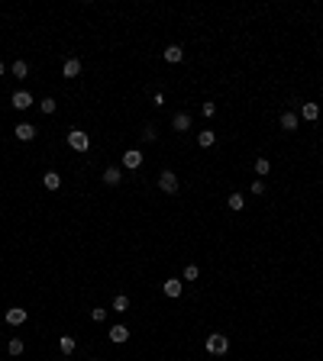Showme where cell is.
Wrapping results in <instances>:
<instances>
[{
	"instance_id": "obj_22",
	"label": "cell",
	"mask_w": 323,
	"mask_h": 361,
	"mask_svg": "<svg viewBox=\"0 0 323 361\" xmlns=\"http://www.w3.org/2000/svg\"><path fill=\"white\" fill-rule=\"evenodd\" d=\"M200 277V268L197 265H185V271H181V281H197Z\"/></svg>"
},
{
	"instance_id": "obj_11",
	"label": "cell",
	"mask_w": 323,
	"mask_h": 361,
	"mask_svg": "<svg viewBox=\"0 0 323 361\" xmlns=\"http://www.w3.org/2000/svg\"><path fill=\"white\" fill-rule=\"evenodd\" d=\"M23 323H26V310L23 307L7 310V326H23Z\"/></svg>"
},
{
	"instance_id": "obj_10",
	"label": "cell",
	"mask_w": 323,
	"mask_h": 361,
	"mask_svg": "<svg viewBox=\"0 0 323 361\" xmlns=\"http://www.w3.org/2000/svg\"><path fill=\"white\" fill-rule=\"evenodd\" d=\"M13 107L16 110H29L32 107V94L29 91H16L13 94Z\"/></svg>"
},
{
	"instance_id": "obj_26",
	"label": "cell",
	"mask_w": 323,
	"mask_h": 361,
	"mask_svg": "<svg viewBox=\"0 0 323 361\" xmlns=\"http://www.w3.org/2000/svg\"><path fill=\"white\" fill-rule=\"evenodd\" d=\"M91 319H94V323H104V319H107V310H104V307H94L91 310Z\"/></svg>"
},
{
	"instance_id": "obj_24",
	"label": "cell",
	"mask_w": 323,
	"mask_h": 361,
	"mask_svg": "<svg viewBox=\"0 0 323 361\" xmlns=\"http://www.w3.org/2000/svg\"><path fill=\"white\" fill-rule=\"evenodd\" d=\"M55 107H58V103H55V100H52V97H46V100H39V110H42V113H46V116H52V113H55Z\"/></svg>"
},
{
	"instance_id": "obj_9",
	"label": "cell",
	"mask_w": 323,
	"mask_h": 361,
	"mask_svg": "<svg viewBox=\"0 0 323 361\" xmlns=\"http://www.w3.org/2000/svg\"><path fill=\"white\" fill-rule=\"evenodd\" d=\"M162 58H165L168 65H178L181 58H185V48H181V46H168L165 52H162Z\"/></svg>"
},
{
	"instance_id": "obj_5",
	"label": "cell",
	"mask_w": 323,
	"mask_h": 361,
	"mask_svg": "<svg viewBox=\"0 0 323 361\" xmlns=\"http://www.w3.org/2000/svg\"><path fill=\"white\" fill-rule=\"evenodd\" d=\"M139 165H142V152H139V148H126V152H123V168L136 171Z\"/></svg>"
},
{
	"instance_id": "obj_12",
	"label": "cell",
	"mask_w": 323,
	"mask_h": 361,
	"mask_svg": "<svg viewBox=\"0 0 323 361\" xmlns=\"http://www.w3.org/2000/svg\"><path fill=\"white\" fill-rule=\"evenodd\" d=\"M317 116H320V107H317V103H300V120L317 123Z\"/></svg>"
},
{
	"instance_id": "obj_4",
	"label": "cell",
	"mask_w": 323,
	"mask_h": 361,
	"mask_svg": "<svg viewBox=\"0 0 323 361\" xmlns=\"http://www.w3.org/2000/svg\"><path fill=\"white\" fill-rule=\"evenodd\" d=\"M181 290H185V281H178V277H168V281H165V284H162V293H165V297H181Z\"/></svg>"
},
{
	"instance_id": "obj_30",
	"label": "cell",
	"mask_w": 323,
	"mask_h": 361,
	"mask_svg": "<svg viewBox=\"0 0 323 361\" xmlns=\"http://www.w3.org/2000/svg\"><path fill=\"white\" fill-rule=\"evenodd\" d=\"M152 103H155V107H162V103H165V94L155 91V94H152Z\"/></svg>"
},
{
	"instance_id": "obj_13",
	"label": "cell",
	"mask_w": 323,
	"mask_h": 361,
	"mask_svg": "<svg viewBox=\"0 0 323 361\" xmlns=\"http://www.w3.org/2000/svg\"><path fill=\"white\" fill-rule=\"evenodd\" d=\"M197 145H200V148L216 145V132H214V129H200V132H197Z\"/></svg>"
},
{
	"instance_id": "obj_23",
	"label": "cell",
	"mask_w": 323,
	"mask_h": 361,
	"mask_svg": "<svg viewBox=\"0 0 323 361\" xmlns=\"http://www.w3.org/2000/svg\"><path fill=\"white\" fill-rule=\"evenodd\" d=\"M7 352L13 355V358H16V355H23V338H10V342H7Z\"/></svg>"
},
{
	"instance_id": "obj_18",
	"label": "cell",
	"mask_w": 323,
	"mask_h": 361,
	"mask_svg": "<svg viewBox=\"0 0 323 361\" xmlns=\"http://www.w3.org/2000/svg\"><path fill=\"white\" fill-rule=\"evenodd\" d=\"M62 74L65 77H78V74H81V62H78V58H68L65 68H62Z\"/></svg>"
},
{
	"instance_id": "obj_7",
	"label": "cell",
	"mask_w": 323,
	"mask_h": 361,
	"mask_svg": "<svg viewBox=\"0 0 323 361\" xmlns=\"http://www.w3.org/2000/svg\"><path fill=\"white\" fill-rule=\"evenodd\" d=\"M278 123H281V129H285V132H294V129H297V123H300V120H297V113H294V110H285Z\"/></svg>"
},
{
	"instance_id": "obj_25",
	"label": "cell",
	"mask_w": 323,
	"mask_h": 361,
	"mask_svg": "<svg viewBox=\"0 0 323 361\" xmlns=\"http://www.w3.org/2000/svg\"><path fill=\"white\" fill-rule=\"evenodd\" d=\"M269 171H271V162H269V158H255V174L265 177Z\"/></svg>"
},
{
	"instance_id": "obj_2",
	"label": "cell",
	"mask_w": 323,
	"mask_h": 361,
	"mask_svg": "<svg viewBox=\"0 0 323 361\" xmlns=\"http://www.w3.org/2000/svg\"><path fill=\"white\" fill-rule=\"evenodd\" d=\"M68 145L75 148V152H87V148H91V136H87L84 129H71L68 132Z\"/></svg>"
},
{
	"instance_id": "obj_8",
	"label": "cell",
	"mask_w": 323,
	"mask_h": 361,
	"mask_svg": "<svg viewBox=\"0 0 323 361\" xmlns=\"http://www.w3.org/2000/svg\"><path fill=\"white\" fill-rule=\"evenodd\" d=\"M36 126H32V123H20V126H16V139H20V142H32V139H36Z\"/></svg>"
},
{
	"instance_id": "obj_32",
	"label": "cell",
	"mask_w": 323,
	"mask_h": 361,
	"mask_svg": "<svg viewBox=\"0 0 323 361\" xmlns=\"http://www.w3.org/2000/svg\"><path fill=\"white\" fill-rule=\"evenodd\" d=\"M97 361H100V358H97Z\"/></svg>"
},
{
	"instance_id": "obj_20",
	"label": "cell",
	"mask_w": 323,
	"mask_h": 361,
	"mask_svg": "<svg viewBox=\"0 0 323 361\" xmlns=\"http://www.w3.org/2000/svg\"><path fill=\"white\" fill-rule=\"evenodd\" d=\"M10 71H13V77H20V81H23V77L29 74V65H26L23 58H20V62H13V65H10Z\"/></svg>"
},
{
	"instance_id": "obj_16",
	"label": "cell",
	"mask_w": 323,
	"mask_h": 361,
	"mask_svg": "<svg viewBox=\"0 0 323 361\" xmlns=\"http://www.w3.org/2000/svg\"><path fill=\"white\" fill-rule=\"evenodd\" d=\"M120 181H123V171H120V168H107V171H104V184H107V187H116Z\"/></svg>"
},
{
	"instance_id": "obj_27",
	"label": "cell",
	"mask_w": 323,
	"mask_h": 361,
	"mask_svg": "<svg viewBox=\"0 0 323 361\" xmlns=\"http://www.w3.org/2000/svg\"><path fill=\"white\" fill-rule=\"evenodd\" d=\"M200 113H204V116H214V113H216V103H214V100H210V103H204V107H200Z\"/></svg>"
},
{
	"instance_id": "obj_21",
	"label": "cell",
	"mask_w": 323,
	"mask_h": 361,
	"mask_svg": "<svg viewBox=\"0 0 323 361\" xmlns=\"http://www.w3.org/2000/svg\"><path fill=\"white\" fill-rule=\"evenodd\" d=\"M126 310H130V297H126V293L113 297V313H126Z\"/></svg>"
},
{
	"instance_id": "obj_1",
	"label": "cell",
	"mask_w": 323,
	"mask_h": 361,
	"mask_svg": "<svg viewBox=\"0 0 323 361\" xmlns=\"http://www.w3.org/2000/svg\"><path fill=\"white\" fill-rule=\"evenodd\" d=\"M204 345H207L210 355H226V352H230V338L220 336V332H214V336H207V342H204Z\"/></svg>"
},
{
	"instance_id": "obj_19",
	"label": "cell",
	"mask_w": 323,
	"mask_h": 361,
	"mask_svg": "<svg viewBox=\"0 0 323 361\" xmlns=\"http://www.w3.org/2000/svg\"><path fill=\"white\" fill-rule=\"evenodd\" d=\"M226 207H230L233 213H239V210H246V200H242V193H230V200H226Z\"/></svg>"
},
{
	"instance_id": "obj_3",
	"label": "cell",
	"mask_w": 323,
	"mask_h": 361,
	"mask_svg": "<svg viewBox=\"0 0 323 361\" xmlns=\"http://www.w3.org/2000/svg\"><path fill=\"white\" fill-rule=\"evenodd\" d=\"M159 187L165 193H175L178 191V174H175V171H162V174H159Z\"/></svg>"
},
{
	"instance_id": "obj_29",
	"label": "cell",
	"mask_w": 323,
	"mask_h": 361,
	"mask_svg": "<svg viewBox=\"0 0 323 361\" xmlns=\"http://www.w3.org/2000/svg\"><path fill=\"white\" fill-rule=\"evenodd\" d=\"M142 136H146V142H152V139H155V126H152V123H149V126H146V129H142Z\"/></svg>"
},
{
	"instance_id": "obj_6",
	"label": "cell",
	"mask_w": 323,
	"mask_h": 361,
	"mask_svg": "<svg viewBox=\"0 0 323 361\" xmlns=\"http://www.w3.org/2000/svg\"><path fill=\"white\" fill-rule=\"evenodd\" d=\"M171 129H175V132H188V129H191V113H175V116H171Z\"/></svg>"
},
{
	"instance_id": "obj_31",
	"label": "cell",
	"mask_w": 323,
	"mask_h": 361,
	"mask_svg": "<svg viewBox=\"0 0 323 361\" xmlns=\"http://www.w3.org/2000/svg\"><path fill=\"white\" fill-rule=\"evenodd\" d=\"M3 74H7V65H3V62H0V77H3Z\"/></svg>"
},
{
	"instance_id": "obj_15",
	"label": "cell",
	"mask_w": 323,
	"mask_h": 361,
	"mask_svg": "<svg viewBox=\"0 0 323 361\" xmlns=\"http://www.w3.org/2000/svg\"><path fill=\"white\" fill-rule=\"evenodd\" d=\"M126 338H130V329H126V326H113V329H110V342H113V345H123Z\"/></svg>"
},
{
	"instance_id": "obj_14",
	"label": "cell",
	"mask_w": 323,
	"mask_h": 361,
	"mask_svg": "<svg viewBox=\"0 0 323 361\" xmlns=\"http://www.w3.org/2000/svg\"><path fill=\"white\" fill-rule=\"evenodd\" d=\"M42 184H46V191H58V187H62L58 171H46V174H42Z\"/></svg>"
},
{
	"instance_id": "obj_28",
	"label": "cell",
	"mask_w": 323,
	"mask_h": 361,
	"mask_svg": "<svg viewBox=\"0 0 323 361\" xmlns=\"http://www.w3.org/2000/svg\"><path fill=\"white\" fill-rule=\"evenodd\" d=\"M252 193L262 197V193H265V181H252Z\"/></svg>"
},
{
	"instance_id": "obj_17",
	"label": "cell",
	"mask_w": 323,
	"mask_h": 361,
	"mask_svg": "<svg viewBox=\"0 0 323 361\" xmlns=\"http://www.w3.org/2000/svg\"><path fill=\"white\" fill-rule=\"evenodd\" d=\"M75 348H78V342L71 336H58V352L62 355H75Z\"/></svg>"
}]
</instances>
